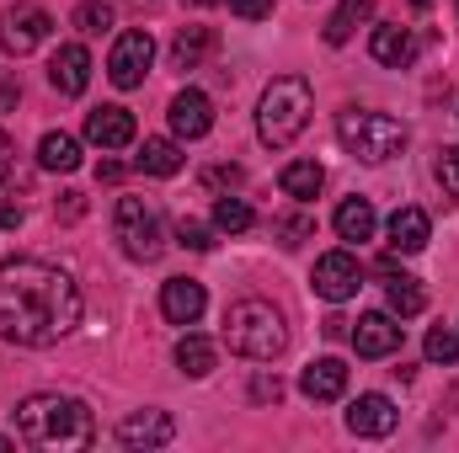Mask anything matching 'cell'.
<instances>
[{"label": "cell", "mask_w": 459, "mask_h": 453, "mask_svg": "<svg viewBox=\"0 0 459 453\" xmlns=\"http://www.w3.org/2000/svg\"><path fill=\"white\" fill-rule=\"evenodd\" d=\"M81 326V288L65 267L16 256L0 261V341L54 346Z\"/></svg>", "instance_id": "cell-1"}, {"label": "cell", "mask_w": 459, "mask_h": 453, "mask_svg": "<svg viewBox=\"0 0 459 453\" xmlns=\"http://www.w3.org/2000/svg\"><path fill=\"white\" fill-rule=\"evenodd\" d=\"M16 432H22L32 449H59V453H81V449L97 443V422H91L86 400L59 395V389L27 395V400L16 406Z\"/></svg>", "instance_id": "cell-2"}, {"label": "cell", "mask_w": 459, "mask_h": 453, "mask_svg": "<svg viewBox=\"0 0 459 453\" xmlns=\"http://www.w3.org/2000/svg\"><path fill=\"white\" fill-rule=\"evenodd\" d=\"M225 346L251 357V363H273L283 357L289 346V326H283V310L267 304V299H235L225 310Z\"/></svg>", "instance_id": "cell-3"}, {"label": "cell", "mask_w": 459, "mask_h": 453, "mask_svg": "<svg viewBox=\"0 0 459 453\" xmlns=\"http://www.w3.org/2000/svg\"><path fill=\"white\" fill-rule=\"evenodd\" d=\"M310 113H316L310 81H305V75H278V81L262 91V102H256V133H262V144H273V150L294 144V139L305 133Z\"/></svg>", "instance_id": "cell-4"}, {"label": "cell", "mask_w": 459, "mask_h": 453, "mask_svg": "<svg viewBox=\"0 0 459 453\" xmlns=\"http://www.w3.org/2000/svg\"><path fill=\"white\" fill-rule=\"evenodd\" d=\"M337 139H342V150L352 160H363V166H385V160H395V155H406V123L390 113H368V107H347L337 113Z\"/></svg>", "instance_id": "cell-5"}, {"label": "cell", "mask_w": 459, "mask_h": 453, "mask_svg": "<svg viewBox=\"0 0 459 453\" xmlns=\"http://www.w3.org/2000/svg\"><path fill=\"white\" fill-rule=\"evenodd\" d=\"M113 235H117V245H123L134 261H155V256L166 251L160 214H155L144 198H117V209H113Z\"/></svg>", "instance_id": "cell-6"}, {"label": "cell", "mask_w": 459, "mask_h": 453, "mask_svg": "<svg viewBox=\"0 0 459 453\" xmlns=\"http://www.w3.org/2000/svg\"><path fill=\"white\" fill-rule=\"evenodd\" d=\"M150 59H155V38H150L144 27H128V32H117L113 59H108V81H113L117 91H134V86H144V75H150Z\"/></svg>", "instance_id": "cell-7"}, {"label": "cell", "mask_w": 459, "mask_h": 453, "mask_svg": "<svg viewBox=\"0 0 459 453\" xmlns=\"http://www.w3.org/2000/svg\"><path fill=\"white\" fill-rule=\"evenodd\" d=\"M48 32H54V16L43 11V5H11L5 16H0V43H5V54H32L38 43H48Z\"/></svg>", "instance_id": "cell-8"}, {"label": "cell", "mask_w": 459, "mask_h": 453, "mask_svg": "<svg viewBox=\"0 0 459 453\" xmlns=\"http://www.w3.org/2000/svg\"><path fill=\"white\" fill-rule=\"evenodd\" d=\"M316 294L326 299V304H347L358 288H363V267H358V256L352 251H326L321 261H316Z\"/></svg>", "instance_id": "cell-9"}, {"label": "cell", "mask_w": 459, "mask_h": 453, "mask_svg": "<svg viewBox=\"0 0 459 453\" xmlns=\"http://www.w3.org/2000/svg\"><path fill=\"white\" fill-rule=\"evenodd\" d=\"M401 422V411L390 406V395H358L347 406V432L352 438H390Z\"/></svg>", "instance_id": "cell-10"}, {"label": "cell", "mask_w": 459, "mask_h": 453, "mask_svg": "<svg viewBox=\"0 0 459 453\" xmlns=\"http://www.w3.org/2000/svg\"><path fill=\"white\" fill-rule=\"evenodd\" d=\"M352 352H358V357H390V352H401V326H395V315H385V310L358 315V326H352Z\"/></svg>", "instance_id": "cell-11"}, {"label": "cell", "mask_w": 459, "mask_h": 453, "mask_svg": "<svg viewBox=\"0 0 459 453\" xmlns=\"http://www.w3.org/2000/svg\"><path fill=\"white\" fill-rule=\"evenodd\" d=\"M177 438V422L166 411H134L117 422V443L123 449H166Z\"/></svg>", "instance_id": "cell-12"}, {"label": "cell", "mask_w": 459, "mask_h": 453, "mask_svg": "<svg viewBox=\"0 0 459 453\" xmlns=\"http://www.w3.org/2000/svg\"><path fill=\"white\" fill-rule=\"evenodd\" d=\"M166 117H171V133H177V139H204V133L214 128V102H209L204 91H177L171 107H166Z\"/></svg>", "instance_id": "cell-13"}, {"label": "cell", "mask_w": 459, "mask_h": 453, "mask_svg": "<svg viewBox=\"0 0 459 453\" xmlns=\"http://www.w3.org/2000/svg\"><path fill=\"white\" fill-rule=\"evenodd\" d=\"M48 81H54L59 97H81L91 86V54H86V43H65L54 54V64H48Z\"/></svg>", "instance_id": "cell-14"}, {"label": "cell", "mask_w": 459, "mask_h": 453, "mask_svg": "<svg viewBox=\"0 0 459 453\" xmlns=\"http://www.w3.org/2000/svg\"><path fill=\"white\" fill-rule=\"evenodd\" d=\"M204 304H209V294H204V283H193V278H171V283L160 288V315H166L171 326H198Z\"/></svg>", "instance_id": "cell-15"}, {"label": "cell", "mask_w": 459, "mask_h": 453, "mask_svg": "<svg viewBox=\"0 0 459 453\" xmlns=\"http://www.w3.org/2000/svg\"><path fill=\"white\" fill-rule=\"evenodd\" d=\"M299 389H305V400H316V406L342 400L347 395V363L342 357H316V363L299 373Z\"/></svg>", "instance_id": "cell-16"}, {"label": "cell", "mask_w": 459, "mask_h": 453, "mask_svg": "<svg viewBox=\"0 0 459 453\" xmlns=\"http://www.w3.org/2000/svg\"><path fill=\"white\" fill-rule=\"evenodd\" d=\"M134 113L128 107H97V113H86V139L97 144V150H123V144H134Z\"/></svg>", "instance_id": "cell-17"}, {"label": "cell", "mask_w": 459, "mask_h": 453, "mask_svg": "<svg viewBox=\"0 0 459 453\" xmlns=\"http://www.w3.org/2000/svg\"><path fill=\"white\" fill-rule=\"evenodd\" d=\"M379 278H385V299H390V310H395L401 321H411V315H422V310H428L422 283H417V278H406V272H395V261H390V256L379 261Z\"/></svg>", "instance_id": "cell-18"}, {"label": "cell", "mask_w": 459, "mask_h": 453, "mask_svg": "<svg viewBox=\"0 0 459 453\" xmlns=\"http://www.w3.org/2000/svg\"><path fill=\"white\" fill-rule=\"evenodd\" d=\"M385 229H390V251H401V256H417V251L433 240V219H428L422 209H411V203H406V209H395Z\"/></svg>", "instance_id": "cell-19"}, {"label": "cell", "mask_w": 459, "mask_h": 453, "mask_svg": "<svg viewBox=\"0 0 459 453\" xmlns=\"http://www.w3.org/2000/svg\"><path fill=\"white\" fill-rule=\"evenodd\" d=\"M368 54H374V64H385V70H406V64L417 59V38H411L406 27H374V32H368Z\"/></svg>", "instance_id": "cell-20"}, {"label": "cell", "mask_w": 459, "mask_h": 453, "mask_svg": "<svg viewBox=\"0 0 459 453\" xmlns=\"http://www.w3.org/2000/svg\"><path fill=\"white\" fill-rule=\"evenodd\" d=\"M278 187H283V198H294V203H310V198H321V187H326V171H321L316 160H289V166L278 171Z\"/></svg>", "instance_id": "cell-21"}, {"label": "cell", "mask_w": 459, "mask_h": 453, "mask_svg": "<svg viewBox=\"0 0 459 453\" xmlns=\"http://www.w3.org/2000/svg\"><path fill=\"white\" fill-rule=\"evenodd\" d=\"M214 27H182L177 43H171V70H198L209 54H214Z\"/></svg>", "instance_id": "cell-22"}, {"label": "cell", "mask_w": 459, "mask_h": 453, "mask_svg": "<svg viewBox=\"0 0 459 453\" xmlns=\"http://www.w3.org/2000/svg\"><path fill=\"white\" fill-rule=\"evenodd\" d=\"M214 363H220V352H214L209 337H193V331H187V337L177 341V368H182L187 379H209Z\"/></svg>", "instance_id": "cell-23"}, {"label": "cell", "mask_w": 459, "mask_h": 453, "mask_svg": "<svg viewBox=\"0 0 459 453\" xmlns=\"http://www.w3.org/2000/svg\"><path fill=\"white\" fill-rule=\"evenodd\" d=\"M38 166L43 171H75L81 166V139L75 133H43L38 139Z\"/></svg>", "instance_id": "cell-24"}, {"label": "cell", "mask_w": 459, "mask_h": 453, "mask_svg": "<svg viewBox=\"0 0 459 453\" xmlns=\"http://www.w3.org/2000/svg\"><path fill=\"white\" fill-rule=\"evenodd\" d=\"M374 229H379V219H374V203L368 198H347L342 209H337V235L342 240H374Z\"/></svg>", "instance_id": "cell-25"}, {"label": "cell", "mask_w": 459, "mask_h": 453, "mask_svg": "<svg viewBox=\"0 0 459 453\" xmlns=\"http://www.w3.org/2000/svg\"><path fill=\"white\" fill-rule=\"evenodd\" d=\"M139 171H150V176H177V171H182V144H177V139H144Z\"/></svg>", "instance_id": "cell-26"}, {"label": "cell", "mask_w": 459, "mask_h": 453, "mask_svg": "<svg viewBox=\"0 0 459 453\" xmlns=\"http://www.w3.org/2000/svg\"><path fill=\"white\" fill-rule=\"evenodd\" d=\"M368 16H374V0H342V5L332 11V21H326V43L342 48L347 38L358 32V21H368Z\"/></svg>", "instance_id": "cell-27"}, {"label": "cell", "mask_w": 459, "mask_h": 453, "mask_svg": "<svg viewBox=\"0 0 459 453\" xmlns=\"http://www.w3.org/2000/svg\"><path fill=\"white\" fill-rule=\"evenodd\" d=\"M70 27H75L81 38H102V32L113 27V5H108V0H81V5L70 11Z\"/></svg>", "instance_id": "cell-28"}, {"label": "cell", "mask_w": 459, "mask_h": 453, "mask_svg": "<svg viewBox=\"0 0 459 453\" xmlns=\"http://www.w3.org/2000/svg\"><path fill=\"white\" fill-rule=\"evenodd\" d=\"M251 225H256V214H251L246 198H220V203H214V229L240 235V229H251Z\"/></svg>", "instance_id": "cell-29"}, {"label": "cell", "mask_w": 459, "mask_h": 453, "mask_svg": "<svg viewBox=\"0 0 459 453\" xmlns=\"http://www.w3.org/2000/svg\"><path fill=\"white\" fill-rule=\"evenodd\" d=\"M422 352H428V363H459V331L455 326H433L428 331V341H422Z\"/></svg>", "instance_id": "cell-30"}, {"label": "cell", "mask_w": 459, "mask_h": 453, "mask_svg": "<svg viewBox=\"0 0 459 453\" xmlns=\"http://www.w3.org/2000/svg\"><path fill=\"white\" fill-rule=\"evenodd\" d=\"M273 235H278L283 245H305V240L316 235V219H305V214H283V219H273Z\"/></svg>", "instance_id": "cell-31"}, {"label": "cell", "mask_w": 459, "mask_h": 453, "mask_svg": "<svg viewBox=\"0 0 459 453\" xmlns=\"http://www.w3.org/2000/svg\"><path fill=\"white\" fill-rule=\"evenodd\" d=\"M240 182H246L240 166H204V187H209V192H235Z\"/></svg>", "instance_id": "cell-32"}, {"label": "cell", "mask_w": 459, "mask_h": 453, "mask_svg": "<svg viewBox=\"0 0 459 453\" xmlns=\"http://www.w3.org/2000/svg\"><path fill=\"white\" fill-rule=\"evenodd\" d=\"M438 182H444L449 198H459V144H444L438 150Z\"/></svg>", "instance_id": "cell-33"}, {"label": "cell", "mask_w": 459, "mask_h": 453, "mask_svg": "<svg viewBox=\"0 0 459 453\" xmlns=\"http://www.w3.org/2000/svg\"><path fill=\"white\" fill-rule=\"evenodd\" d=\"M177 240H182L187 251H209V245H214V229L198 225V219H177Z\"/></svg>", "instance_id": "cell-34"}, {"label": "cell", "mask_w": 459, "mask_h": 453, "mask_svg": "<svg viewBox=\"0 0 459 453\" xmlns=\"http://www.w3.org/2000/svg\"><path fill=\"white\" fill-rule=\"evenodd\" d=\"M86 214V192H59V203H54V219L59 225H75Z\"/></svg>", "instance_id": "cell-35"}, {"label": "cell", "mask_w": 459, "mask_h": 453, "mask_svg": "<svg viewBox=\"0 0 459 453\" xmlns=\"http://www.w3.org/2000/svg\"><path fill=\"white\" fill-rule=\"evenodd\" d=\"M251 400H262V406L273 400V406H278V400H283V379H278V373H256V379H251Z\"/></svg>", "instance_id": "cell-36"}, {"label": "cell", "mask_w": 459, "mask_h": 453, "mask_svg": "<svg viewBox=\"0 0 459 453\" xmlns=\"http://www.w3.org/2000/svg\"><path fill=\"white\" fill-rule=\"evenodd\" d=\"M16 102H22V81L16 70H0V113H16Z\"/></svg>", "instance_id": "cell-37"}, {"label": "cell", "mask_w": 459, "mask_h": 453, "mask_svg": "<svg viewBox=\"0 0 459 453\" xmlns=\"http://www.w3.org/2000/svg\"><path fill=\"white\" fill-rule=\"evenodd\" d=\"M225 5L240 16V21H262V16H273V0H225Z\"/></svg>", "instance_id": "cell-38"}, {"label": "cell", "mask_w": 459, "mask_h": 453, "mask_svg": "<svg viewBox=\"0 0 459 453\" xmlns=\"http://www.w3.org/2000/svg\"><path fill=\"white\" fill-rule=\"evenodd\" d=\"M16 225H22V209L0 198V235H11V229H16Z\"/></svg>", "instance_id": "cell-39"}, {"label": "cell", "mask_w": 459, "mask_h": 453, "mask_svg": "<svg viewBox=\"0 0 459 453\" xmlns=\"http://www.w3.org/2000/svg\"><path fill=\"white\" fill-rule=\"evenodd\" d=\"M11 155H16V150H11V133H5V128H0V182H5V176H11Z\"/></svg>", "instance_id": "cell-40"}, {"label": "cell", "mask_w": 459, "mask_h": 453, "mask_svg": "<svg viewBox=\"0 0 459 453\" xmlns=\"http://www.w3.org/2000/svg\"><path fill=\"white\" fill-rule=\"evenodd\" d=\"M97 176H102V182H123V160H102Z\"/></svg>", "instance_id": "cell-41"}, {"label": "cell", "mask_w": 459, "mask_h": 453, "mask_svg": "<svg viewBox=\"0 0 459 453\" xmlns=\"http://www.w3.org/2000/svg\"><path fill=\"white\" fill-rule=\"evenodd\" d=\"M321 331L337 341V337H347V321H342V315H326V326H321Z\"/></svg>", "instance_id": "cell-42"}, {"label": "cell", "mask_w": 459, "mask_h": 453, "mask_svg": "<svg viewBox=\"0 0 459 453\" xmlns=\"http://www.w3.org/2000/svg\"><path fill=\"white\" fill-rule=\"evenodd\" d=\"M428 5H433V0H411V11H428Z\"/></svg>", "instance_id": "cell-43"}, {"label": "cell", "mask_w": 459, "mask_h": 453, "mask_svg": "<svg viewBox=\"0 0 459 453\" xmlns=\"http://www.w3.org/2000/svg\"><path fill=\"white\" fill-rule=\"evenodd\" d=\"M187 5H220V0H187Z\"/></svg>", "instance_id": "cell-44"}, {"label": "cell", "mask_w": 459, "mask_h": 453, "mask_svg": "<svg viewBox=\"0 0 459 453\" xmlns=\"http://www.w3.org/2000/svg\"><path fill=\"white\" fill-rule=\"evenodd\" d=\"M128 5H160V0H128Z\"/></svg>", "instance_id": "cell-45"}]
</instances>
